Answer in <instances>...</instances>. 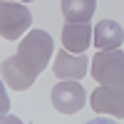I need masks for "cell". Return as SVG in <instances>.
<instances>
[{
  "instance_id": "cell-1",
  "label": "cell",
  "mask_w": 124,
  "mask_h": 124,
  "mask_svg": "<svg viewBox=\"0 0 124 124\" xmlns=\"http://www.w3.org/2000/svg\"><path fill=\"white\" fill-rule=\"evenodd\" d=\"M92 79H97V89L89 94V104L97 114L124 119V52L99 50L92 57Z\"/></svg>"
},
{
  "instance_id": "cell-2",
  "label": "cell",
  "mask_w": 124,
  "mask_h": 124,
  "mask_svg": "<svg viewBox=\"0 0 124 124\" xmlns=\"http://www.w3.org/2000/svg\"><path fill=\"white\" fill-rule=\"evenodd\" d=\"M52 52H55V42L50 37V32L30 30L27 35H23L17 52L3 62V82L17 92L32 87L35 79L40 77V72L47 67Z\"/></svg>"
},
{
  "instance_id": "cell-3",
  "label": "cell",
  "mask_w": 124,
  "mask_h": 124,
  "mask_svg": "<svg viewBox=\"0 0 124 124\" xmlns=\"http://www.w3.org/2000/svg\"><path fill=\"white\" fill-rule=\"evenodd\" d=\"M30 23H32V15L23 3H17V0H3L0 3V37L3 40L23 37L30 30Z\"/></svg>"
},
{
  "instance_id": "cell-4",
  "label": "cell",
  "mask_w": 124,
  "mask_h": 124,
  "mask_svg": "<svg viewBox=\"0 0 124 124\" xmlns=\"http://www.w3.org/2000/svg\"><path fill=\"white\" fill-rule=\"evenodd\" d=\"M87 102V92L77 79H62L52 87V107L62 114H77Z\"/></svg>"
},
{
  "instance_id": "cell-5",
  "label": "cell",
  "mask_w": 124,
  "mask_h": 124,
  "mask_svg": "<svg viewBox=\"0 0 124 124\" xmlns=\"http://www.w3.org/2000/svg\"><path fill=\"white\" fill-rule=\"evenodd\" d=\"M89 70V57H85V52H70V50H60L52 62V72L60 79H79L85 77Z\"/></svg>"
},
{
  "instance_id": "cell-6",
  "label": "cell",
  "mask_w": 124,
  "mask_h": 124,
  "mask_svg": "<svg viewBox=\"0 0 124 124\" xmlns=\"http://www.w3.org/2000/svg\"><path fill=\"white\" fill-rule=\"evenodd\" d=\"M89 42H94V27H89V23H65L62 27V45L70 52H85Z\"/></svg>"
},
{
  "instance_id": "cell-7",
  "label": "cell",
  "mask_w": 124,
  "mask_h": 124,
  "mask_svg": "<svg viewBox=\"0 0 124 124\" xmlns=\"http://www.w3.org/2000/svg\"><path fill=\"white\" fill-rule=\"evenodd\" d=\"M124 42V30L114 20H102L94 25V45L99 50H117Z\"/></svg>"
},
{
  "instance_id": "cell-8",
  "label": "cell",
  "mask_w": 124,
  "mask_h": 124,
  "mask_svg": "<svg viewBox=\"0 0 124 124\" xmlns=\"http://www.w3.org/2000/svg\"><path fill=\"white\" fill-rule=\"evenodd\" d=\"M97 10V0H62V15L70 23H89Z\"/></svg>"
},
{
  "instance_id": "cell-9",
  "label": "cell",
  "mask_w": 124,
  "mask_h": 124,
  "mask_svg": "<svg viewBox=\"0 0 124 124\" xmlns=\"http://www.w3.org/2000/svg\"><path fill=\"white\" fill-rule=\"evenodd\" d=\"M20 3H32V0H20Z\"/></svg>"
}]
</instances>
